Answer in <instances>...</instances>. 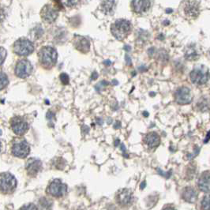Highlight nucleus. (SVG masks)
I'll list each match as a JSON object with an SVG mask.
<instances>
[{"instance_id":"obj_1","label":"nucleus","mask_w":210,"mask_h":210,"mask_svg":"<svg viewBox=\"0 0 210 210\" xmlns=\"http://www.w3.org/2000/svg\"><path fill=\"white\" fill-rule=\"evenodd\" d=\"M111 31L117 40H122L131 32V24L126 19H118L112 24Z\"/></svg>"},{"instance_id":"obj_2","label":"nucleus","mask_w":210,"mask_h":210,"mask_svg":"<svg viewBox=\"0 0 210 210\" xmlns=\"http://www.w3.org/2000/svg\"><path fill=\"white\" fill-rule=\"evenodd\" d=\"M57 52L53 48L43 47L39 52V59L43 67L46 69H50L55 65L57 61Z\"/></svg>"},{"instance_id":"obj_3","label":"nucleus","mask_w":210,"mask_h":210,"mask_svg":"<svg viewBox=\"0 0 210 210\" xmlns=\"http://www.w3.org/2000/svg\"><path fill=\"white\" fill-rule=\"evenodd\" d=\"M190 78L193 84L202 85L206 84L210 79V73L208 69L203 65H199L194 67L190 72Z\"/></svg>"},{"instance_id":"obj_4","label":"nucleus","mask_w":210,"mask_h":210,"mask_svg":"<svg viewBox=\"0 0 210 210\" xmlns=\"http://www.w3.org/2000/svg\"><path fill=\"white\" fill-rule=\"evenodd\" d=\"M55 4L52 5H45L42 8L40 16L44 22L52 23L57 19L58 16V10L62 9V4L59 0H55Z\"/></svg>"},{"instance_id":"obj_5","label":"nucleus","mask_w":210,"mask_h":210,"mask_svg":"<svg viewBox=\"0 0 210 210\" xmlns=\"http://www.w3.org/2000/svg\"><path fill=\"white\" fill-rule=\"evenodd\" d=\"M17 187V180L12 174L3 172L0 174V191L3 193H10Z\"/></svg>"},{"instance_id":"obj_6","label":"nucleus","mask_w":210,"mask_h":210,"mask_svg":"<svg viewBox=\"0 0 210 210\" xmlns=\"http://www.w3.org/2000/svg\"><path fill=\"white\" fill-rule=\"evenodd\" d=\"M13 51L18 55L27 56L33 52L34 46L28 39L20 38L13 44Z\"/></svg>"},{"instance_id":"obj_7","label":"nucleus","mask_w":210,"mask_h":210,"mask_svg":"<svg viewBox=\"0 0 210 210\" xmlns=\"http://www.w3.org/2000/svg\"><path fill=\"white\" fill-rule=\"evenodd\" d=\"M30 148L25 140H15L12 145V153L19 158H25L29 154Z\"/></svg>"},{"instance_id":"obj_8","label":"nucleus","mask_w":210,"mask_h":210,"mask_svg":"<svg viewBox=\"0 0 210 210\" xmlns=\"http://www.w3.org/2000/svg\"><path fill=\"white\" fill-rule=\"evenodd\" d=\"M67 190V186L60 179L53 180L48 187V193L53 197H62Z\"/></svg>"},{"instance_id":"obj_9","label":"nucleus","mask_w":210,"mask_h":210,"mask_svg":"<svg viewBox=\"0 0 210 210\" xmlns=\"http://www.w3.org/2000/svg\"><path fill=\"white\" fill-rule=\"evenodd\" d=\"M175 99L179 104H188L193 100L191 91L187 87H180L175 91Z\"/></svg>"},{"instance_id":"obj_10","label":"nucleus","mask_w":210,"mask_h":210,"mask_svg":"<svg viewBox=\"0 0 210 210\" xmlns=\"http://www.w3.org/2000/svg\"><path fill=\"white\" fill-rule=\"evenodd\" d=\"M32 70V66L30 63L29 61L26 59L20 60L16 65L15 68V73L18 77L21 78H28Z\"/></svg>"},{"instance_id":"obj_11","label":"nucleus","mask_w":210,"mask_h":210,"mask_svg":"<svg viewBox=\"0 0 210 210\" xmlns=\"http://www.w3.org/2000/svg\"><path fill=\"white\" fill-rule=\"evenodd\" d=\"M11 128L13 133L18 135H23L28 129V123L20 117H14L11 120Z\"/></svg>"},{"instance_id":"obj_12","label":"nucleus","mask_w":210,"mask_h":210,"mask_svg":"<svg viewBox=\"0 0 210 210\" xmlns=\"http://www.w3.org/2000/svg\"><path fill=\"white\" fill-rule=\"evenodd\" d=\"M184 12L187 17L191 18H197L200 13V7H199L198 2L194 0L189 1L184 7Z\"/></svg>"},{"instance_id":"obj_13","label":"nucleus","mask_w":210,"mask_h":210,"mask_svg":"<svg viewBox=\"0 0 210 210\" xmlns=\"http://www.w3.org/2000/svg\"><path fill=\"white\" fill-rule=\"evenodd\" d=\"M73 44H74L75 48L82 53H87L90 49V43L88 39L81 36L75 37L73 40Z\"/></svg>"},{"instance_id":"obj_14","label":"nucleus","mask_w":210,"mask_h":210,"mask_svg":"<svg viewBox=\"0 0 210 210\" xmlns=\"http://www.w3.org/2000/svg\"><path fill=\"white\" fill-rule=\"evenodd\" d=\"M41 167L42 163L38 159L31 158L27 161L26 170L28 175L31 176H35L40 172Z\"/></svg>"},{"instance_id":"obj_15","label":"nucleus","mask_w":210,"mask_h":210,"mask_svg":"<svg viewBox=\"0 0 210 210\" xmlns=\"http://www.w3.org/2000/svg\"><path fill=\"white\" fill-rule=\"evenodd\" d=\"M151 6L150 0H132V7L135 13H142L147 12Z\"/></svg>"},{"instance_id":"obj_16","label":"nucleus","mask_w":210,"mask_h":210,"mask_svg":"<svg viewBox=\"0 0 210 210\" xmlns=\"http://www.w3.org/2000/svg\"><path fill=\"white\" fill-rule=\"evenodd\" d=\"M198 187L205 193L210 192V172H205L201 175L198 179Z\"/></svg>"},{"instance_id":"obj_17","label":"nucleus","mask_w":210,"mask_h":210,"mask_svg":"<svg viewBox=\"0 0 210 210\" xmlns=\"http://www.w3.org/2000/svg\"><path fill=\"white\" fill-rule=\"evenodd\" d=\"M133 200V196L132 193L129 190L123 189V190H120L117 194V201L121 205H130Z\"/></svg>"},{"instance_id":"obj_18","label":"nucleus","mask_w":210,"mask_h":210,"mask_svg":"<svg viewBox=\"0 0 210 210\" xmlns=\"http://www.w3.org/2000/svg\"><path fill=\"white\" fill-rule=\"evenodd\" d=\"M198 193L193 187H187L182 192V198L185 202L189 203H193L198 199Z\"/></svg>"},{"instance_id":"obj_19","label":"nucleus","mask_w":210,"mask_h":210,"mask_svg":"<svg viewBox=\"0 0 210 210\" xmlns=\"http://www.w3.org/2000/svg\"><path fill=\"white\" fill-rule=\"evenodd\" d=\"M144 141H145V144L151 148H157L160 143V136L155 132H151V133H148L145 137Z\"/></svg>"},{"instance_id":"obj_20","label":"nucleus","mask_w":210,"mask_h":210,"mask_svg":"<svg viewBox=\"0 0 210 210\" xmlns=\"http://www.w3.org/2000/svg\"><path fill=\"white\" fill-rule=\"evenodd\" d=\"M115 7V0H103L100 7L102 11L106 14H112Z\"/></svg>"},{"instance_id":"obj_21","label":"nucleus","mask_w":210,"mask_h":210,"mask_svg":"<svg viewBox=\"0 0 210 210\" xmlns=\"http://www.w3.org/2000/svg\"><path fill=\"white\" fill-rule=\"evenodd\" d=\"M184 56L188 60H195L198 58V54L195 48L194 45H190L186 48Z\"/></svg>"},{"instance_id":"obj_22","label":"nucleus","mask_w":210,"mask_h":210,"mask_svg":"<svg viewBox=\"0 0 210 210\" xmlns=\"http://www.w3.org/2000/svg\"><path fill=\"white\" fill-rule=\"evenodd\" d=\"M201 205L202 210H210V194L206 195L203 198Z\"/></svg>"},{"instance_id":"obj_23","label":"nucleus","mask_w":210,"mask_h":210,"mask_svg":"<svg viewBox=\"0 0 210 210\" xmlns=\"http://www.w3.org/2000/svg\"><path fill=\"white\" fill-rule=\"evenodd\" d=\"M9 83L8 78L4 73L0 72V90L3 89L4 88L7 86Z\"/></svg>"},{"instance_id":"obj_24","label":"nucleus","mask_w":210,"mask_h":210,"mask_svg":"<svg viewBox=\"0 0 210 210\" xmlns=\"http://www.w3.org/2000/svg\"><path fill=\"white\" fill-rule=\"evenodd\" d=\"M6 57H7V51L3 48L0 47V65H2L3 63L6 59Z\"/></svg>"},{"instance_id":"obj_25","label":"nucleus","mask_w":210,"mask_h":210,"mask_svg":"<svg viewBox=\"0 0 210 210\" xmlns=\"http://www.w3.org/2000/svg\"><path fill=\"white\" fill-rule=\"evenodd\" d=\"M60 80H61V82H62L63 85H68L69 82H70L69 76L65 73H62L60 74Z\"/></svg>"},{"instance_id":"obj_26","label":"nucleus","mask_w":210,"mask_h":210,"mask_svg":"<svg viewBox=\"0 0 210 210\" xmlns=\"http://www.w3.org/2000/svg\"><path fill=\"white\" fill-rule=\"evenodd\" d=\"M33 32L34 33H35L34 37H35V38H40V37L42 36V34H43V29H42L41 27L39 25V26L36 27V28H34Z\"/></svg>"},{"instance_id":"obj_27","label":"nucleus","mask_w":210,"mask_h":210,"mask_svg":"<svg viewBox=\"0 0 210 210\" xmlns=\"http://www.w3.org/2000/svg\"><path fill=\"white\" fill-rule=\"evenodd\" d=\"M20 210H38L37 207L34 204H28V205H23Z\"/></svg>"},{"instance_id":"obj_28","label":"nucleus","mask_w":210,"mask_h":210,"mask_svg":"<svg viewBox=\"0 0 210 210\" xmlns=\"http://www.w3.org/2000/svg\"><path fill=\"white\" fill-rule=\"evenodd\" d=\"M40 205H41L43 207V208H49L51 206V202H49V201L47 200L46 198H43L40 199Z\"/></svg>"},{"instance_id":"obj_29","label":"nucleus","mask_w":210,"mask_h":210,"mask_svg":"<svg viewBox=\"0 0 210 210\" xmlns=\"http://www.w3.org/2000/svg\"><path fill=\"white\" fill-rule=\"evenodd\" d=\"M80 0H65V2H67V4L70 7H73V6L77 5L79 2Z\"/></svg>"},{"instance_id":"obj_30","label":"nucleus","mask_w":210,"mask_h":210,"mask_svg":"<svg viewBox=\"0 0 210 210\" xmlns=\"http://www.w3.org/2000/svg\"><path fill=\"white\" fill-rule=\"evenodd\" d=\"M199 151H200V148H195L194 152H193V153H194V154H188V155H187V157H188L189 160H190V159H193V157H196V156H197L198 154Z\"/></svg>"},{"instance_id":"obj_31","label":"nucleus","mask_w":210,"mask_h":210,"mask_svg":"<svg viewBox=\"0 0 210 210\" xmlns=\"http://www.w3.org/2000/svg\"><path fill=\"white\" fill-rule=\"evenodd\" d=\"M4 18H5V13H4V10L0 9V22H2L4 20Z\"/></svg>"},{"instance_id":"obj_32","label":"nucleus","mask_w":210,"mask_h":210,"mask_svg":"<svg viewBox=\"0 0 210 210\" xmlns=\"http://www.w3.org/2000/svg\"><path fill=\"white\" fill-rule=\"evenodd\" d=\"M126 62H127V65H129V66H130L132 64V61H131V59H130V57L129 56V55H126Z\"/></svg>"},{"instance_id":"obj_33","label":"nucleus","mask_w":210,"mask_h":210,"mask_svg":"<svg viewBox=\"0 0 210 210\" xmlns=\"http://www.w3.org/2000/svg\"><path fill=\"white\" fill-rule=\"evenodd\" d=\"M154 52H155V49L152 48H150L149 50H148V55H149L150 57H152L154 55Z\"/></svg>"},{"instance_id":"obj_34","label":"nucleus","mask_w":210,"mask_h":210,"mask_svg":"<svg viewBox=\"0 0 210 210\" xmlns=\"http://www.w3.org/2000/svg\"><path fill=\"white\" fill-rule=\"evenodd\" d=\"M97 78H98V75H97V72H94V73H92V80H96V79H97Z\"/></svg>"},{"instance_id":"obj_35","label":"nucleus","mask_w":210,"mask_h":210,"mask_svg":"<svg viewBox=\"0 0 210 210\" xmlns=\"http://www.w3.org/2000/svg\"><path fill=\"white\" fill-rule=\"evenodd\" d=\"M163 210H176V209H175V208H173V207H172V206H168V207H166V208H163Z\"/></svg>"},{"instance_id":"obj_36","label":"nucleus","mask_w":210,"mask_h":210,"mask_svg":"<svg viewBox=\"0 0 210 210\" xmlns=\"http://www.w3.org/2000/svg\"><path fill=\"white\" fill-rule=\"evenodd\" d=\"M120 126H121V123H120V122H118V121H117L116 124H115V128H116V129L119 128Z\"/></svg>"},{"instance_id":"obj_37","label":"nucleus","mask_w":210,"mask_h":210,"mask_svg":"<svg viewBox=\"0 0 210 210\" xmlns=\"http://www.w3.org/2000/svg\"><path fill=\"white\" fill-rule=\"evenodd\" d=\"M145 182H142V187H141V189H144V188H145Z\"/></svg>"},{"instance_id":"obj_38","label":"nucleus","mask_w":210,"mask_h":210,"mask_svg":"<svg viewBox=\"0 0 210 210\" xmlns=\"http://www.w3.org/2000/svg\"><path fill=\"white\" fill-rule=\"evenodd\" d=\"M1 147H2V145H1V142H0V151H1Z\"/></svg>"}]
</instances>
